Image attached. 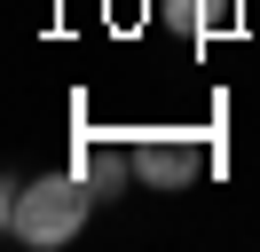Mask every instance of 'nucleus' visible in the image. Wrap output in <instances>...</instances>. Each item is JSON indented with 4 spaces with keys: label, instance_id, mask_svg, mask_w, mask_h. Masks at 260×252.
<instances>
[{
    "label": "nucleus",
    "instance_id": "nucleus-4",
    "mask_svg": "<svg viewBox=\"0 0 260 252\" xmlns=\"http://www.w3.org/2000/svg\"><path fill=\"white\" fill-rule=\"evenodd\" d=\"M158 8H166V24H174L181 40H205V32L229 24V8H237V0H158Z\"/></svg>",
    "mask_w": 260,
    "mask_h": 252
},
{
    "label": "nucleus",
    "instance_id": "nucleus-1",
    "mask_svg": "<svg viewBox=\"0 0 260 252\" xmlns=\"http://www.w3.org/2000/svg\"><path fill=\"white\" fill-rule=\"evenodd\" d=\"M95 205H103V197L79 181V166H63V173H40V181H8L0 213H8V236H16V244L55 252V244H71V236L87 229Z\"/></svg>",
    "mask_w": 260,
    "mask_h": 252
},
{
    "label": "nucleus",
    "instance_id": "nucleus-3",
    "mask_svg": "<svg viewBox=\"0 0 260 252\" xmlns=\"http://www.w3.org/2000/svg\"><path fill=\"white\" fill-rule=\"evenodd\" d=\"M71 166H79V181L95 189V197H118V189L134 181V150H118V142H95V134H79Z\"/></svg>",
    "mask_w": 260,
    "mask_h": 252
},
{
    "label": "nucleus",
    "instance_id": "nucleus-2",
    "mask_svg": "<svg viewBox=\"0 0 260 252\" xmlns=\"http://www.w3.org/2000/svg\"><path fill=\"white\" fill-rule=\"evenodd\" d=\"M205 173V150H197L189 134H150V142H134V181H150V189H181V181H197Z\"/></svg>",
    "mask_w": 260,
    "mask_h": 252
}]
</instances>
